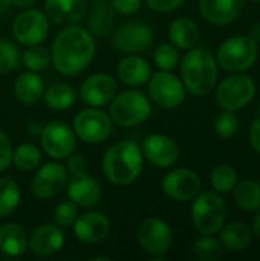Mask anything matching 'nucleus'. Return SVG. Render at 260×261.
I'll return each instance as SVG.
<instances>
[{"label": "nucleus", "instance_id": "obj_1", "mask_svg": "<svg viewBox=\"0 0 260 261\" xmlns=\"http://www.w3.org/2000/svg\"><path fill=\"white\" fill-rule=\"evenodd\" d=\"M95 50L97 44L90 31L78 24H69L54 38L51 61L58 73L75 76L92 63Z\"/></svg>", "mask_w": 260, "mask_h": 261}, {"label": "nucleus", "instance_id": "obj_2", "mask_svg": "<svg viewBox=\"0 0 260 261\" xmlns=\"http://www.w3.org/2000/svg\"><path fill=\"white\" fill-rule=\"evenodd\" d=\"M103 173L106 179L116 185L126 187L133 184L144 168V156L141 145L135 141H120L110 145L103 156Z\"/></svg>", "mask_w": 260, "mask_h": 261}, {"label": "nucleus", "instance_id": "obj_3", "mask_svg": "<svg viewBox=\"0 0 260 261\" xmlns=\"http://www.w3.org/2000/svg\"><path fill=\"white\" fill-rule=\"evenodd\" d=\"M218 63L204 47H192L181 61V78L185 90L195 96L208 95L218 81Z\"/></svg>", "mask_w": 260, "mask_h": 261}, {"label": "nucleus", "instance_id": "obj_4", "mask_svg": "<svg viewBox=\"0 0 260 261\" xmlns=\"http://www.w3.org/2000/svg\"><path fill=\"white\" fill-rule=\"evenodd\" d=\"M109 116L120 127H135L146 122L152 113L149 96L136 89L116 93L109 102Z\"/></svg>", "mask_w": 260, "mask_h": 261}, {"label": "nucleus", "instance_id": "obj_5", "mask_svg": "<svg viewBox=\"0 0 260 261\" xmlns=\"http://www.w3.org/2000/svg\"><path fill=\"white\" fill-rule=\"evenodd\" d=\"M227 208L216 191H204L193 199L192 220L202 236H213L224 226Z\"/></svg>", "mask_w": 260, "mask_h": 261}, {"label": "nucleus", "instance_id": "obj_6", "mask_svg": "<svg viewBox=\"0 0 260 261\" xmlns=\"http://www.w3.org/2000/svg\"><path fill=\"white\" fill-rule=\"evenodd\" d=\"M257 41L250 35H236L225 40L218 49V63L230 72H244L257 60Z\"/></svg>", "mask_w": 260, "mask_h": 261}, {"label": "nucleus", "instance_id": "obj_7", "mask_svg": "<svg viewBox=\"0 0 260 261\" xmlns=\"http://www.w3.org/2000/svg\"><path fill=\"white\" fill-rule=\"evenodd\" d=\"M72 128L78 139L87 144H100L107 141L113 133V121L100 107H89L78 112Z\"/></svg>", "mask_w": 260, "mask_h": 261}, {"label": "nucleus", "instance_id": "obj_8", "mask_svg": "<svg viewBox=\"0 0 260 261\" xmlns=\"http://www.w3.org/2000/svg\"><path fill=\"white\" fill-rule=\"evenodd\" d=\"M41 150L52 159L69 158L77 148V135L70 125L61 121H52L43 125L40 133Z\"/></svg>", "mask_w": 260, "mask_h": 261}, {"label": "nucleus", "instance_id": "obj_9", "mask_svg": "<svg viewBox=\"0 0 260 261\" xmlns=\"http://www.w3.org/2000/svg\"><path fill=\"white\" fill-rule=\"evenodd\" d=\"M256 84L244 73H236L225 78L216 90V99L224 110L236 112L244 109L254 96Z\"/></svg>", "mask_w": 260, "mask_h": 261}, {"label": "nucleus", "instance_id": "obj_10", "mask_svg": "<svg viewBox=\"0 0 260 261\" xmlns=\"http://www.w3.org/2000/svg\"><path fill=\"white\" fill-rule=\"evenodd\" d=\"M136 240L144 252L150 257L166 255L173 243V232L167 222L159 217L143 220L136 229Z\"/></svg>", "mask_w": 260, "mask_h": 261}, {"label": "nucleus", "instance_id": "obj_11", "mask_svg": "<svg viewBox=\"0 0 260 261\" xmlns=\"http://www.w3.org/2000/svg\"><path fill=\"white\" fill-rule=\"evenodd\" d=\"M149 96L162 109H176L185 99L184 83L167 70H159L150 76Z\"/></svg>", "mask_w": 260, "mask_h": 261}, {"label": "nucleus", "instance_id": "obj_12", "mask_svg": "<svg viewBox=\"0 0 260 261\" xmlns=\"http://www.w3.org/2000/svg\"><path fill=\"white\" fill-rule=\"evenodd\" d=\"M49 34V18L43 11L26 8L23 12H20L14 23H12V35L14 38L25 44V46H34L40 44L46 40Z\"/></svg>", "mask_w": 260, "mask_h": 261}, {"label": "nucleus", "instance_id": "obj_13", "mask_svg": "<svg viewBox=\"0 0 260 261\" xmlns=\"http://www.w3.org/2000/svg\"><path fill=\"white\" fill-rule=\"evenodd\" d=\"M67 168L58 161L46 162L38 167L31 182V191L37 199L46 200L58 196L67 184Z\"/></svg>", "mask_w": 260, "mask_h": 261}, {"label": "nucleus", "instance_id": "obj_14", "mask_svg": "<svg viewBox=\"0 0 260 261\" xmlns=\"http://www.w3.org/2000/svg\"><path fill=\"white\" fill-rule=\"evenodd\" d=\"M162 191L175 202H190L201 191V177L188 168H175L164 176Z\"/></svg>", "mask_w": 260, "mask_h": 261}, {"label": "nucleus", "instance_id": "obj_15", "mask_svg": "<svg viewBox=\"0 0 260 261\" xmlns=\"http://www.w3.org/2000/svg\"><path fill=\"white\" fill-rule=\"evenodd\" d=\"M153 29L143 21H129L121 24L113 34V44L126 54H138L149 49L153 43Z\"/></svg>", "mask_w": 260, "mask_h": 261}, {"label": "nucleus", "instance_id": "obj_16", "mask_svg": "<svg viewBox=\"0 0 260 261\" xmlns=\"http://www.w3.org/2000/svg\"><path fill=\"white\" fill-rule=\"evenodd\" d=\"M118 84L109 73L100 72L87 76L80 86V98L89 107H104L118 93Z\"/></svg>", "mask_w": 260, "mask_h": 261}, {"label": "nucleus", "instance_id": "obj_17", "mask_svg": "<svg viewBox=\"0 0 260 261\" xmlns=\"http://www.w3.org/2000/svg\"><path fill=\"white\" fill-rule=\"evenodd\" d=\"M141 151L153 167L159 168H169L179 159V148L176 142L161 133H152L146 136L141 144Z\"/></svg>", "mask_w": 260, "mask_h": 261}, {"label": "nucleus", "instance_id": "obj_18", "mask_svg": "<svg viewBox=\"0 0 260 261\" xmlns=\"http://www.w3.org/2000/svg\"><path fill=\"white\" fill-rule=\"evenodd\" d=\"M66 193L69 200L77 206L92 208L101 202L103 190L100 182L87 171L80 174H70L66 184Z\"/></svg>", "mask_w": 260, "mask_h": 261}, {"label": "nucleus", "instance_id": "obj_19", "mask_svg": "<svg viewBox=\"0 0 260 261\" xmlns=\"http://www.w3.org/2000/svg\"><path fill=\"white\" fill-rule=\"evenodd\" d=\"M72 226L75 237L87 245L103 242L109 236L112 228L109 217L100 211H89L78 216Z\"/></svg>", "mask_w": 260, "mask_h": 261}, {"label": "nucleus", "instance_id": "obj_20", "mask_svg": "<svg viewBox=\"0 0 260 261\" xmlns=\"http://www.w3.org/2000/svg\"><path fill=\"white\" fill-rule=\"evenodd\" d=\"M66 242V236L58 225L44 223L35 228L28 237V249L37 257H51L57 254Z\"/></svg>", "mask_w": 260, "mask_h": 261}, {"label": "nucleus", "instance_id": "obj_21", "mask_svg": "<svg viewBox=\"0 0 260 261\" xmlns=\"http://www.w3.org/2000/svg\"><path fill=\"white\" fill-rule=\"evenodd\" d=\"M86 0H46L44 14L57 24L69 26L78 23L86 14Z\"/></svg>", "mask_w": 260, "mask_h": 261}, {"label": "nucleus", "instance_id": "obj_22", "mask_svg": "<svg viewBox=\"0 0 260 261\" xmlns=\"http://www.w3.org/2000/svg\"><path fill=\"white\" fill-rule=\"evenodd\" d=\"M242 9L244 0H199V11L211 24H228L239 17Z\"/></svg>", "mask_w": 260, "mask_h": 261}, {"label": "nucleus", "instance_id": "obj_23", "mask_svg": "<svg viewBox=\"0 0 260 261\" xmlns=\"http://www.w3.org/2000/svg\"><path fill=\"white\" fill-rule=\"evenodd\" d=\"M118 76L129 87H139L152 76V67L147 60L138 55H127L118 64Z\"/></svg>", "mask_w": 260, "mask_h": 261}, {"label": "nucleus", "instance_id": "obj_24", "mask_svg": "<svg viewBox=\"0 0 260 261\" xmlns=\"http://www.w3.org/2000/svg\"><path fill=\"white\" fill-rule=\"evenodd\" d=\"M43 92L44 83L37 72H23L14 81V95L25 106H32L38 102V99L43 96Z\"/></svg>", "mask_w": 260, "mask_h": 261}, {"label": "nucleus", "instance_id": "obj_25", "mask_svg": "<svg viewBox=\"0 0 260 261\" xmlns=\"http://www.w3.org/2000/svg\"><path fill=\"white\" fill-rule=\"evenodd\" d=\"M28 232L17 223H6L0 226V252L8 258L20 257L28 249Z\"/></svg>", "mask_w": 260, "mask_h": 261}, {"label": "nucleus", "instance_id": "obj_26", "mask_svg": "<svg viewBox=\"0 0 260 261\" xmlns=\"http://www.w3.org/2000/svg\"><path fill=\"white\" fill-rule=\"evenodd\" d=\"M169 38L172 44H175L178 49L188 50L196 46L199 41V28L198 24L187 17H181L172 21L169 28Z\"/></svg>", "mask_w": 260, "mask_h": 261}, {"label": "nucleus", "instance_id": "obj_27", "mask_svg": "<svg viewBox=\"0 0 260 261\" xmlns=\"http://www.w3.org/2000/svg\"><path fill=\"white\" fill-rule=\"evenodd\" d=\"M221 243L231 252L245 251L253 239V231L248 225L242 222H233L221 228Z\"/></svg>", "mask_w": 260, "mask_h": 261}, {"label": "nucleus", "instance_id": "obj_28", "mask_svg": "<svg viewBox=\"0 0 260 261\" xmlns=\"http://www.w3.org/2000/svg\"><path fill=\"white\" fill-rule=\"evenodd\" d=\"M43 99H44L46 107L57 110V112H63V110L70 109L75 104L77 90L67 83L57 81V83H52L49 87H44Z\"/></svg>", "mask_w": 260, "mask_h": 261}, {"label": "nucleus", "instance_id": "obj_29", "mask_svg": "<svg viewBox=\"0 0 260 261\" xmlns=\"http://www.w3.org/2000/svg\"><path fill=\"white\" fill-rule=\"evenodd\" d=\"M234 200L238 206L248 213H254L260 210V184L256 180H244L236 184Z\"/></svg>", "mask_w": 260, "mask_h": 261}, {"label": "nucleus", "instance_id": "obj_30", "mask_svg": "<svg viewBox=\"0 0 260 261\" xmlns=\"http://www.w3.org/2000/svg\"><path fill=\"white\" fill-rule=\"evenodd\" d=\"M21 193L12 177H0V219L11 216L20 205Z\"/></svg>", "mask_w": 260, "mask_h": 261}, {"label": "nucleus", "instance_id": "obj_31", "mask_svg": "<svg viewBox=\"0 0 260 261\" xmlns=\"http://www.w3.org/2000/svg\"><path fill=\"white\" fill-rule=\"evenodd\" d=\"M12 164L20 171H34L41 164V151L34 144H20L12 151Z\"/></svg>", "mask_w": 260, "mask_h": 261}, {"label": "nucleus", "instance_id": "obj_32", "mask_svg": "<svg viewBox=\"0 0 260 261\" xmlns=\"http://www.w3.org/2000/svg\"><path fill=\"white\" fill-rule=\"evenodd\" d=\"M20 63L32 72L44 70L51 64V52L40 44L28 46V49L20 54Z\"/></svg>", "mask_w": 260, "mask_h": 261}, {"label": "nucleus", "instance_id": "obj_33", "mask_svg": "<svg viewBox=\"0 0 260 261\" xmlns=\"http://www.w3.org/2000/svg\"><path fill=\"white\" fill-rule=\"evenodd\" d=\"M193 257L199 261L219 260L222 257V243L211 236H204L195 242Z\"/></svg>", "mask_w": 260, "mask_h": 261}, {"label": "nucleus", "instance_id": "obj_34", "mask_svg": "<svg viewBox=\"0 0 260 261\" xmlns=\"http://www.w3.org/2000/svg\"><path fill=\"white\" fill-rule=\"evenodd\" d=\"M238 184V173L230 165H219L211 173V185L216 193H228Z\"/></svg>", "mask_w": 260, "mask_h": 261}, {"label": "nucleus", "instance_id": "obj_35", "mask_svg": "<svg viewBox=\"0 0 260 261\" xmlns=\"http://www.w3.org/2000/svg\"><path fill=\"white\" fill-rule=\"evenodd\" d=\"M20 50L8 38H0V73H8L20 66Z\"/></svg>", "mask_w": 260, "mask_h": 261}, {"label": "nucleus", "instance_id": "obj_36", "mask_svg": "<svg viewBox=\"0 0 260 261\" xmlns=\"http://www.w3.org/2000/svg\"><path fill=\"white\" fill-rule=\"evenodd\" d=\"M179 61V50L172 43L159 44L155 50V64L159 67V70H173L178 66Z\"/></svg>", "mask_w": 260, "mask_h": 261}, {"label": "nucleus", "instance_id": "obj_37", "mask_svg": "<svg viewBox=\"0 0 260 261\" xmlns=\"http://www.w3.org/2000/svg\"><path fill=\"white\" fill-rule=\"evenodd\" d=\"M113 24V14L106 8L104 3H98L97 9L90 17V34L95 35H106Z\"/></svg>", "mask_w": 260, "mask_h": 261}, {"label": "nucleus", "instance_id": "obj_38", "mask_svg": "<svg viewBox=\"0 0 260 261\" xmlns=\"http://www.w3.org/2000/svg\"><path fill=\"white\" fill-rule=\"evenodd\" d=\"M238 128H239V119L234 115V112L225 110L221 115H218V118L215 119V132L222 139H228L234 136L238 133Z\"/></svg>", "mask_w": 260, "mask_h": 261}, {"label": "nucleus", "instance_id": "obj_39", "mask_svg": "<svg viewBox=\"0 0 260 261\" xmlns=\"http://www.w3.org/2000/svg\"><path fill=\"white\" fill-rule=\"evenodd\" d=\"M78 217V206L72 200L60 202L54 210V220L61 228H69Z\"/></svg>", "mask_w": 260, "mask_h": 261}, {"label": "nucleus", "instance_id": "obj_40", "mask_svg": "<svg viewBox=\"0 0 260 261\" xmlns=\"http://www.w3.org/2000/svg\"><path fill=\"white\" fill-rule=\"evenodd\" d=\"M12 144L8 135L0 130V173L8 170L12 164Z\"/></svg>", "mask_w": 260, "mask_h": 261}, {"label": "nucleus", "instance_id": "obj_41", "mask_svg": "<svg viewBox=\"0 0 260 261\" xmlns=\"http://www.w3.org/2000/svg\"><path fill=\"white\" fill-rule=\"evenodd\" d=\"M143 0H112V8L124 15H132L141 9Z\"/></svg>", "mask_w": 260, "mask_h": 261}, {"label": "nucleus", "instance_id": "obj_42", "mask_svg": "<svg viewBox=\"0 0 260 261\" xmlns=\"http://www.w3.org/2000/svg\"><path fill=\"white\" fill-rule=\"evenodd\" d=\"M185 0H146L150 9L156 12H170L178 9Z\"/></svg>", "mask_w": 260, "mask_h": 261}, {"label": "nucleus", "instance_id": "obj_43", "mask_svg": "<svg viewBox=\"0 0 260 261\" xmlns=\"http://www.w3.org/2000/svg\"><path fill=\"white\" fill-rule=\"evenodd\" d=\"M87 171V162L81 154L72 153L67 161V173L69 174H80Z\"/></svg>", "mask_w": 260, "mask_h": 261}, {"label": "nucleus", "instance_id": "obj_44", "mask_svg": "<svg viewBox=\"0 0 260 261\" xmlns=\"http://www.w3.org/2000/svg\"><path fill=\"white\" fill-rule=\"evenodd\" d=\"M250 142L251 147L256 150V153L260 154V118H257L250 128Z\"/></svg>", "mask_w": 260, "mask_h": 261}, {"label": "nucleus", "instance_id": "obj_45", "mask_svg": "<svg viewBox=\"0 0 260 261\" xmlns=\"http://www.w3.org/2000/svg\"><path fill=\"white\" fill-rule=\"evenodd\" d=\"M250 37L256 41H260V23H254L250 28Z\"/></svg>", "mask_w": 260, "mask_h": 261}, {"label": "nucleus", "instance_id": "obj_46", "mask_svg": "<svg viewBox=\"0 0 260 261\" xmlns=\"http://www.w3.org/2000/svg\"><path fill=\"white\" fill-rule=\"evenodd\" d=\"M17 8H23V9H26V8H31L34 3H35V0H11Z\"/></svg>", "mask_w": 260, "mask_h": 261}, {"label": "nucleus", "instance_id": "obj_47", "mask_svg": "<svg viewBox=\"0 0 260 261\" xmlns=\"http://www.w3.org/2000/svg\"><path fill=\"white\" fill-rule=\"evenodd\" d=\"M253 229H254V234L256 237L260 240V210H257L256 216H254V222H253Z\"/></svg>", "mask_w": 260, "mask_h": 261}, {"label": "nucleus", "instance_id": "obj_48", "mask_svg": "<svg viewBox=\"0 0 260 261\" xmlns=\"http://www.w3.org/2000/svg\"><path fill=\"white\" fill-rule=\"evenodd\" d=\"M12 5V2L11 0H0V14H3L9 6Z\"/></svg>", "mask_w": 260, "mask_h": 261}, {"label": "nucleus", "instance_id": "obj_49", "mask_svg": "<svg viewBox=\"0 0 260 261\" xmlns=\"http://www.w3.org/2000/svg\"><path fill=\"white\" fill-rule=\"evenodd\" d=\"M100 260L109 261L110 258H109V257H103V255H100V257H93V258H92V261H100Z\"/></svg>", "mask_w": 260, "mask_h": 261}, {"label": "nucleus", "instance_id": "obj_50", "mask_svg": "<svg viewBox=\"0 0 260 261\" xmlns=\"http://www.w3.org/2000/svg\"><path fill=\"white\" fill-rule=\"evenodd\" d=\"M6 258H8V257H6L3 252H0V260H6Z\"/></svg>", "mask_w": 260, "mask_h": 261}, {"label": "nucleus", "instance_id": "obj_51", "mask_svg": "<svg viewBox=\"0 0 260 261\" xmlns=\"http://www.w3.org/2000/svg\"><path fill=\"white\" fill-rule=\"evenodd\" d=\"M253 2H260V0H253Z\"/></svg>", "mask_w": 260, "mask_h": 261}]
</instances>
